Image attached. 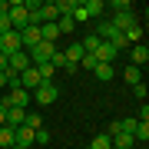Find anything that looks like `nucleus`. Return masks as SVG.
Here are the masks:
<instances>
[{
  "label": "nucleus",
  "mask_w": 149,
  "mask_h": 149,
  "mask_svg": "<svg viewBox=\"0 0 149 149\" xmlns=\"http://www.w3.org/2000/svg\"><path fill=\"white\" fill-rule=\"evenodd\" d=\"M133 93H136V100H139V103H146V96H149L146 83H136V86H133Z\"/></svg>",
  "instance_id": "29"
},
{
  "label": "nucleus",
  "mask_w": 149,
  "mask_h": 149,
  "mask_svg": "<svg viewBox=\"0 0 149 149\" xmlns=\"http://www.w3.org/2000/svg\"><path fill=\"white\" fill-rule=\"evenodd\" d=\"M10 27L20 33L23 27H30V17H27V10H23V0H13L10 3Z\"/></svg>",
  "instance_id": "3"
},
{
  "label": "nucleus",
  "mask_w": 149,
  "mask_h": 149,
  "mask_svg": "<svg viewBox=\"0 0 149 149\" xmlns=\"http://www.w3.org/2000/svg\"><path fill=\"white\" fill-rule=\"evenodd\" d=\"M93 76H96L100 83H106V80H113V76H116V66H113V63H96Z\"/></svg>",
  "instance_id": "12"
},
{
  "label": "nucleus",
  "mask_w": 149,
  "mask_h": 149,
  "mask_svg": "<svg viewBox=\"0 0 149 149\" xmlns=\"http://www.w3.org/2000/svg\"><path fill=\"white\" fill-rule=\"evenodd\" d=\"M109 139H113V149H133L136 146L133 133H116V136H109Z\"/></svg>",
  "instance_id": "13"
},
{
  "label": "nucleus",
  "mask_w": 149,
  "mask_h": 149,
  "mask_svg": "<svg viewBox=\"0 0 149 149\" xmlns=\"http://www.w3.org/2000/svg\"><path fill=\"white\" fill-rule=\"evenodd\" d=\"M0 126H7V103L0 100Z\"/></svg>",
  "instance_id": "31"
},
{
  "label": "nucleus",
  "mask_w": 149,
  "mask_h": 149,
  "mask_svg": "<svg viewBox=\"0 0 149 149\" xmlns=\"http://www.w3.org/2000/svg\"><path fill=\"white\" fill-rule=\"evenodd\" d=\"M3 103H7V106H17V109H27L30 106V93L27 90H10L3 96Z\"/></svg>",
  "instance_id": "5"
},
{
  "label": "nucleus",
  "mask_w": 149,
  "mask_h": 149,
  "mask_svg": "<svg viewBox=\"0 0 149 149\" xmlns=\"http://www.w3.org/2000/svg\"><path fill=\"white\" fill-rule=\"evenodd\" d=\"M63 56H66V63H76V66H80V60H83V47H80V43H70V47L63 50Z\"/></svg>",
  "instance_id": "15"
},
{
  "label": "nucleus",
  "mask_w": 149,
  "mask_h": 149,
  "mask_svg": "<svg viewBox=\"0 0 149 149\" xmlns=\"http://www.w3.org/2000/svg\"><path fill=\"white\" fill-rule=\"evenodd\" d=\"M133 139H136V143H149V123H139V119H136V129H133Z\"/></svg>",
  "instance_id": "21"
},
{
  "label": "nucleus",
  "mask_w": 149,
  "mask_h": 149,
  "mask_svg": "<svg viewBox=\"0 0 149 149\" xmlns=\"http://www.w3.org/2000/svg\"><path fill=\"white\" fill-rule=\"evenodd\" d=\"M80 66H83V70H90V73H93V70H96V56H93V53H83Z\"/></svg>",
  "instance_id": "27"
},
{
  "label": "nucleus",
  "mask_w": 149,
  "mask_h": 149,
  "mask_svg": "<svg viewBox=\"0 0 149 149\" xmlns=\"http://www.w3.org/2000/svg\"><path fill=\"white\" fill-rule=\"evenodd\" d=\"M43 80H40V73H37V66H30V70H23L20 73V90H27V93H33L40 86Z\"/></svg>",
  "instance_id": "8"
},
{
  "label": "nucleus",
  "mask_w": 149,
  "mask_h": 149,
  "mask_svg": "<svg viewBox=\"0 0 149 149\" xmlns=\"http://www.w3.org/2000/svg\"><path fill=\"white\" fill-rule=\"evenodd\" d=\"M0 13H10V3L7 0H0Z\"/></svg>",
  "instance_id": "32"
},
{
  "label": "nucleus",
  "mask_w": 149,
  "mask_h": 149,
  "mask_svg": "<svg viewBox=\"0 0 149 149\" xmlns=\"http://www.w3.org/2000/svg\"><path fill=\"white\" fill-rule=\"evenodd\" d=\"M37 73H40V80H43V83H53V73H56V70L50 66V63H40V66H37Z\"/></svg>",
  "instance_id": "24"
},
{
  "label": "nucleus",
  "mask_w": 149,
  "mask_h": 149,
  "mask_svg": "<svg viewBox=\"0 0 149 149\" xmlns=\"http://www.w3.org/2000/svg\"><path fill=\"white\" fill-rule=\"evenodd\" d=\"M0 90H7V73H0Z\"/></svg>",
  "instance_id": "33"
},
{
  "label": "nucleus",
  "mask_w": 149,
  "mask_h": 149,
  "mask_svg": "<svg viewBox=\"0 0 149 149\" xmlns=\"http://www.w3.org/2000/svg\"><path fill=\"white\" fill-rule=\"evenodd\" d=\"M50 66H53V70H63V66H66V56H63V50H60V47L53 50V56H50Z\"/></svg>",
  "instance_id": "25"
},
{
  "label": "nucleus",
  "mask_w": 149,
  "mask_h": 149,
  "mask_svg": "<svg viewBox=\"0 0 149 149\" xmlns=\"http://www.w3.org/2000/svg\"><path fill=\"white\" fill-rule=\"evenodd\" d=\"M33 143H37V146L50 143V133H47V129H37V133H33Z\"/></svg>",
  "instance_id": "30"
},
{
  "label": "nucleus",
  "mask_w": 149,
  "mask_h": 149,
  "mask_svg": "<svg viewBox=\"0 0 149 149\" xmlns=\"http://www.w3.org/2000/svg\"><path fill=\"white\" fill-rule=\"evenodd\" d=\"M17 146V136L10 126H0V149H13Z\"/></svg>",
  "instance_id": "17"
},
{
  "label": "nucleus",
  "mask_w": 149,
  "mask_h": 149,
  "mask_svg": "<svg viewBox=\"0 0 149 149\" xmlns=\"http://www.w3.org/2000/svg\"><path fill=\"white\" fill-rule=\"evenodd\" d=\"M13 149H30V146H20V143H17V146H13Z\"/></svg>",
  "instance_id": "34"
},
{
  "label": "nucleus",
  "mask_w": 149,
  "mask_h": 149,
  "mask_svg": "<svg viewBox=\"0 0 149 149\" xmlns=\"http://www.w3.org/2000/svg\"><path fill=\"white\" fill-rule=\"evenodd\" d=\"M109 23H113V30H119V33H126L129 27H136L139 20H136V13H133V10H126V13H116V17H113Z\"/></svg>",
  "instance_id": "6"
},
{
  "label": "nucleus",
  "mask_w": 149,
  "mask_h": 149,
  "mask_svg": "<svg viewBox=\"0 0 149 149\" xmlns=\"http://www.w3.org/2000/svg\"><path fill=\"white\" fill-rule=\"evenodd\" d=\"M13 136H17V143H20V146H33V129L17 126V129H13Z\"/></svg>",
  "instance_id": "18"
},
{
  "label": "nucleus",
  "mask_w": 149,
  "mask_h": 149,
  "mask_svg": "<svg viewBox=\"0 0 149 149\" xmlns=\"http://www.w3.org/2000/svg\"><path fill=\"white\" fill-rule=\"evenodd\" d=\"M106 7H113L116 13H126V10H133V3H129V0H113V3H106Z\"/></svg>",
  "instance_id": "26"
},
{
  "label": "nucleus",
  "mask_w": 149,
  "mask_h": 149,
  "mask_svg": "<svg viewBox=\"0 0 149 149\" xmlns=\"http://www.w3.org/2000/svg\"><path fill=\"white\" fill-rule=\"evenodd\" d=\"M23 119H27V109H17V106H7V126H10V129L23 126Z\"/></svg>",
  "instance_id": "10"
},
{
  "label": "nucleus",
  "mask_w": 149,
  "mask_h": 149,
  "mask_svg": "<svg viewBox=\"0 0 149 149\" xmlns=\"http://www.w3.org/2000/svg\"><path fill=\"white\" fill-rule=\"evenodd\" d=\"M30 56H27V50H17V53L7 60V70H13V73H23V70H30Z\"/></svg>",
  "instance_id": "7"
},
{
  "label": "nucleus",
  "mask_w": 149,
  "mask_h": 149,
  "mask_svg": "<svg viewBox=\"0 0 149 149\" xmlns=\"http://www.w3.org/2000/svg\"><path fill=\"white\" fill-rule=\"evenodd\" d=\"M70 17H73V23H86V20H90V17H86V10H83V3L76 7V10L70 13Z\"/></svg>",
  "instance_id": "28"
},
{
  "label": "nucleus",
  "mask_w": 149,
  "mask_h": 149,
  "mask_svg": "<svg viewBox=\"0 0 149 149\" xmlns=\"http://www.w3.org/2000/svg\"><path fill=\"white\" fill-rule=\"evenodd\" d=\"M56 96H60L56 83H40L37 90L30 93V100H37V106H50V103H56Z\"/></svg>",
  "instance_id": "1"
},
{
  "label": "nucleus",
  "mask_w": 149,
  "mask_h": 149,
  "mask_svg": "<svg viewBox=\"0 0 149 149\" xmlns=\"http://www.w3.org/2000/svg\"><path fill=\"white\" fill-rule=\"evenodd\" d=\"M56 30H60V37H63V33H73V30H76L73 17H60V20H56Z\"/></svg>",
  "instance_id": "23"
},
{
  "label": "nucleus",
  "mask_w": 149,
  "mask_h": 149,
  "mask_svg": "<svg viewBox=\"0 0 149 149\" xmlns=\"http://www.w3.org/2000/svg\"><path fill=\"white\" fill-rule=\"evenodd\" d=\"M17 50H23V47H20V33H17V30H10V33H0V53L10 60Z\"/></svg>",
  "instance_id": "4"
},
{
  "label": "nucleus",
  "mask_w": 149,
  "mask_h": 149,
  "mask_svg": "<svg viewBox=\"0 0 149 149\" xmlns=\"http://www.w3.org/2000/svg\"><path fill=\"white\" fill-rule=\"evenodd\" d=\"M123 80H126L129 86H136V83H143V70H139V66H133V63H129L126 70H123Z\"/></svg>",
  "instance_id": "16"
},
{
  "label": "nucleus",
  "mask_w": 149,
  "mask_h": 149,
  "mask_svg": "<svg viewBox=\"0 0 149 149\" xmlns=\"http://www.w3.org/2000/svg\"><path fill=\"white\" fill-rule=\"evenodd\" d=\"M129 56H133V66H139V70H143V66L149 63V50H146V43H136Z\"/></svg>",
  "instance_id": "11"
},
{
  "label": "nucleus",
  "mask_w": 149,
  "mask_h": 149,
  "mask_svg": "<svg viewBox=\"0 0 149 149\" xmlns=\"http://www.w3.org/2000/svg\"><path fill=\"white\" fill-rule=\"evenodd\" d=\"M90 149H113V139H109V133H100V136H93Z\"/></svg>",
  "instance_id": "22"
},
{
  "label": "nucleus",
  "mask_w": 149,
  "mask_h": 149,
  "mask_svg": "<svg viewBox=\"0 0 149 149\" xmlns=\"http://www.w3.org/2000/svg\"><path fill=\"white\" fill-rule=\"evenodd\" d=\"M93 56H96V63H113V60H116V50H113L106 40H103L100 47H96V53H93Z\"/></svg>",
  "instance_id": "9"
},
{
  "label": "nucleus",
  "mask_w": 149,
  "mask_h": 149,
  "mask_svg": "<svg viewBox=\"0 0 149 149\" xmlns=\"http://www.w3.org/2000/svg\"><path fill=\"white\" fill-rule=\"evenodd\" d=\"M100 43H103V40L96 37V33H90V37L80 40V47H83V53H96V47H100Z\"/></svg>",
  "instance_id": "20"
},
{
  "label": "nucleus",
  "mask_w": 149,
  "mask_h": 149,
  "mask_svg": "<svg viewBox=\"0 0 149 149\" xmlns=\"http://www.w3.org/2000/svg\"><path fill=\"white\" fill-rule=\"evenodd\" d=\"M53 50H56V43H47V40H40L33 50H27V56H30V63H33V66H40V63H50Z\"/></svg>",
  "instance_id": "2"
},
{
  "label": "nucleus",
  "mask_w": 149,
  "mask_h": 149,
  "mask_svg": "<svg viewBox=\"0 0 149 149\" xmlns=\"http://www.w3.org/2000/svg\"><path fill=\"white\" fill-rule=\"evenodd\" d=\"M83 10H86V17H103L106 13V3L103 0H83Z\"/></svg>",
  "instance_id": "14"
},
{
  "label": "nucleus",
  "mask_w": 149,
  "mask_h": 149,
  "mask_svg": "<svg viewBox=\"0 0 149 149\" xmlns=\"http://www.w3.org/2000/svg\"><path fill=\"white\" fill-rule=\"evenodd\" d=\"M123 37H126V43H129V47H136V43H143V27L136 23V27H129Z\"/></svg>",
  "instance_id": "19"
}]
</instances>
